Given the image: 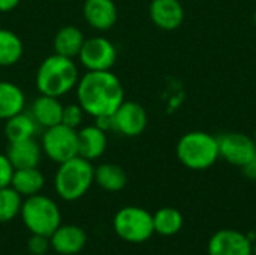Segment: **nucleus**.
Instances as JSON below:
<instances>
[{
	"instance_id": "obj_8",
	"label": "nucleus",
	"mask_w": 256,
	"mask_h": 255,
	"mask_svg": "<svg viewBox=\"0 0 256 255\" xmlns=\"http://www.w3.org/2000/svg\"><path fill=\"white\" fill-rule=\"evenodd\" d=\"M78 60L87 71H111L117 60V48L108 38H86Z\"/></svg>"
},
{
	"instance_id": "obj_23",
	"label": "nucleus",
	"mask_w": 256,
	"mask_h": 255,
	"mask_svg": "<svg viewBox=\"0 0 256 255\" xmlns=\"http://www.w3.org/2000/svg\"><path fill=\"white\" fill-rule=\"evenodd\" d=\"M24 54V44L21 38L8 29L0 27V68L16 65Z\"/></svg>"
},
{
	"instance_id": "obj_9",
	"label": "nucleus",
	"mask_w": 256,
	"mask_h": 255,
	"mask_svg": "<svg viewBox=\"0 0 256 255\" xmlns=\"http://www.w3.org/2000/svg\"><path fill=\"white\" fill-rule=\"evenodd\" d=\"M112 129L123 137H138L141 135L148 123L146 108L135 101H123L120 107L111 116Z\"/></svg>"
},
{
	"instance_id": "obj_12",
	"label": "nucleus",
	"mask_w": 256,
	"mask_h": 255,
	"mask_svg": "<svg viewBox=\"0 0 256 255\" xmlns=\"http://www.w3.org/2000/svg\"><path fill=\"white\" fill-rule=\"evenodd\" d=\"M148 15L158 29L172 32L184 21V8L180 0H152L148 5Z\"/></svg>"
},
{
	"instance_id": "obj_33",
	"label": "nucleus",
	"mask_w": 256,
	"mask_h": 255,
	"mask_svg": "<svg viewBox=\"0 0 256 255\" xmlns=\"http://www.w3.org/2000/svg\"><path fill=\"white\" fill-rule=\"evenodd\" d=\"M254 23H255V26H256V11L254 12Z\"/></svg>"
},
{
	"instance_id": "obj_7",
	"label": "nucleus",
	"mask_w": 256,
	"mask_h": 255,
	"mask_svg": "<svg viewBox=\"0 0 256 255\" xmlns=\"http://www.w3.org/2000/svg\"><path fill=\"white\" fill-rule=\"evenodd\" d=\"M40 147L51 161L62 164L78 156V132L63 123L46 128L42 134Z\"/></svg>"
},
{
	"instance_id": "obj_17",
	"label": "nucleus",
	"mask_w": 256,
	"mask_h": 255,
	"mask_svg": "<svg viewBox=\"0 0 256 255\" xmlns=\"http://www.w3.org/2000/svg\"><path fill=\"white\" fill-rule=\"evenodd\" d=\"M63 104L56 96L39 95L30 107V114L36 120V123L42 128H51L62 123L63 116Z\"/></svg>"
},
{
	"instance_id": "obj_21",
	"label": "nucleus",
	"mask_w": 256,
	"mask_h": 255,
	"mask_svg": "<svg viewBox=\"0 0 256 255\" xmlns=\"http://www.w3.org/2000/svg\"><path fill=\"white\" fill-rule=\"evenodd\" d=\"M4 135L9 143L34 138L38 131V123L30 114V111H21L8 120H4Z\"/></svg>"
},
{
	"instance_id": "obj_13",
	"label": "nucleus",
	"mask_w": 256,
	"mask_h": 255,
	"mask_svg": "<svg viewBox=\"0 0 256 255\" xmlns=\"http://www.w3.org/2000/svg\"><path fill=\"white\" fill-rule=\"evenodd\" d=\"M82 17L92 29L106 32L116 26L118 11L114 0H86L82 5Z\"/></svg>"
},
{
	"instance_id": "obj_24",
	"label": "nucleus",
	"mask_w": 256,
	"mask_h": 255,
	"mask_svg": "<svg viewBox=\"0 0 256 255\" xmlns=\"http://www.w3.org/2000/svg\"><path fill=\"white\" fill-rule=\"evenodd\" d=\"M183 224L184 218L176 207H162L153 213V228L160 236H176L183 228Z\"/></svg>"
},
{
	"instance_id": "obj_3",
	"label": "nucleus",
	"mask_w": 256,
	"mask_h": 255,
	"mask_svg": "<svg viewBox=\"0 0 256 255\" xmlns=\"http://www.w3.org/2000/svg\"><path fill=\"white\" fill-rule=\"evenodd\" d=\"M94 182V167L90 161L74 156L62 164L54 176L56 194L64 201H76L84 197Z\"/></svg>"
},
{
	"instance_id": "obj_32",
	"label": "nucleus",
	"mask_w": 256,
	"mask_h": 255,
	"mask_svg": "<svg viewBox=\"0 0 256 255\" xmlns=\"http://www.w3.org/2000/svg\"><path fill=\"white\" fill-rule=\"evenodd\" d=\"M252 255H256V240L254 242V245H252Z\"/></svg>"
},
{
	"instance_id": "obj_6",
	"label": "nucleus",
	"mask_w": 256,
	"mask_h": 255,
	"mask_svg": "<svg viewBox=\"0 0 256 255\" xmlns=\"http://www.w3.org/2000/svg\"><path fill=\"white\" fill-rule=\"evenodd\" d=\"M116 234L128 243H144L153 234V215L138 206L122 207L112 219Z\"/></svg>"
},
{
	"instance_id": "obj_1",
	"label": "nucleus",
	"mask_w": 256,
	"mask_h": 255,
	"mask_svg": "<svg viewBox=\"0 0 256 255\" xmlns=\"http://www.w3.org/2000/svg\"><path fill=\"white\" fill-rule=\"evenodd\" d=\"M78 104L92 117L112 116L124 101L120 78L111 71H87L75 87Z\"/></svg>"
},
{
	"instance_id": "obj_20",
	"label": "nucleus",
	"mask_w": 256,
	"mask_h": 255,
	"mask_svg": "<svg viewBox=\"0 0 256 255\" xmlns=\"http://www.w3.org/2000/svg\"><path fill=\"white\" fill-rule=\"evenodd\" d=\"M26 95L20 86L10 81L0 80V119L8 120L9 117L24 111Z\"/></svg>"
},
{
	"instance_id": "obj_11",
	"label": "nucleus",
	"mask_w": 256,
	"mask_h": 255,
	"mask_svg": "<svg viewBox=\"0 0 256 255\" xmlns=\"http://www.w3.org/2000/svg\"><path fill=\"white\" fill-rule=\"evenodd\" d=\"M252 245L254 242L248 237V233L224 228L210 237L207 252L208 255H252Z\"/></svg>"
},
{
	"instance_id": "obj_2",
	"label": "nucleus",
	"mask_w": 256,
	"mask_h": 255,
	"mask_svg": "<svg viewBox=\"0 0 256 255\" xmlns=\"http://www.w3.org/2000/svg\"><path fill=\"white\" fill-rule=\"evenodd\" d=\"M80 72L74 59L63 57L60 54H51L45 57L36 71V87L40 95L64 96L74 90L78 84Z\"/></svg>"
},
{
	"instance_id": "obj_27",
	"label": "nucleus",
	"mask_w": 256,
	"mask_h": 255,
	"mask_svg": "<svg viewBox=\"0 0 256 255\" xmlns=\"http://www.w3.org/2000/svg\"><path fill=\"white\" fill-rule=\"evenodd\" d=\"M51 248L50 237L40 236V234H32V237L27 242V249L32 255H45Z\"/></svg>"
},
{
	"instance_id": "obj_31",
	"label": "nucleus",
	"mask_w": 256,
	"mask_h": 255,
	"mask_svg": "<svg viewBox=\"0 0 256 255\" xmlns=\"http://www.w3.org/2000/svg\"><path fill=\"white\" fill-rule=\"evenodd\" d=\"M21 0H0V14L3 12H10L14 11Z\"/></svg>"
},
{
	"instance_id": "obj_34",
	"label": "nucleus",
	"mask_w": 256,
	"mask_h": 255,
	"mask_svg": "<svg viewBox=\"0 0 256 255\" xmlns=\"http://www.w3.org/2000/svg\"><path fill=\"white\" fill-rule=\"evenodd\" d=\"M254 140H255V144H256V128H255V132H254Z\"/></svg>"
},
{
	"instance_id": "obj_4",
	"label": "nucleus",
	"mask_w": 256,
	"mask_h": 255,
	"mask_svg": "<svg viewBox=\"0 0 256 255\" xmlns=\"http://www.w3.org/2000/svg\"><path fill=\"white\" fill-rule=\"evenodd\" d=\"M176 153L186 168L194 171L207 170L219 159L218 138L206 131H190L178 140Z\"/></svg>"
},
{
	"instance_id": "obj_15",
	"label": "nucleus",
	"mask_w": 256,
	"mask_h": 255,
	"mask_svg": "<svg viewBox=\"0 0 256 255\" xmlns=\"http://www.w3.org/2000/svg\"><path fill=\"white\" fill-rule=\"evenodd\" d=\"M76 132H78V156L92 162L105 153L108 147V137L105 131H102L96 125H90L81 128Z\"/></svg>"
},
{
	"instance_id": "obj_29",
	"label": "nucleus",
	"mask_w": 256,
	"mask_h": 255,
	"mask_svg": "<svg viewBox=\"0 0 256 255\" xmlns=\"http://www.w3.org/2000/svg\"><path fill=\"white\" fill-rule=\"evenodd\" d=\"M242 171L249 180H256V153L242 167Z\"/></svg>"
},
{
	"instance_id": "obj_19",
	"label": "nucleus",
	"mask_w": 256,
	"mask_h": 255,
	"mask_svg": "<svg viewBox=\"0 0 256 255\" xmlns=\"http://www.w3.org/2000/svg\"><path fill=\"white\" fill-rule=\"evenodd\" d=\"M45 177L38 167L14 170L10 186L24 198L39 194L44 189Z\"/></svg>"
},
{
	"instance_id": "obj_10",
	"label": "nucleus",
	"mask_w": 256,
	"mask_h": 255,
	"mask_svg": "<svg viewBox=\"0 0 256 255\" xmlns=\"http://www.w3.org/2000/svg\"><path fill=\"white\" fill-rule=\"evenodd\" d=\"M218 138L219 158L231 165L243 167L256 153V144L254 137L243 132H224Z\"/></svg>"
},
{
	"instance_id": "obj_25",
	"label": "nucleus",
	"mask_w": 256,
	"mask_h": 255,
	"mask_svg": "<svg viewBox=\"0 0 256 255\" xmlns=\"http://www.w3.org/2000/svg\"><path fill=\"white\" fill-rule=\"evenodd\" d=\"M22 206V197L9 185L0 189V224L15 219Z\"/></svg>"
},
{
	"instance_id": "obj_18",
	"label": "nucleus",
	"mask_w": 256,
	"mask_h": 255,
	"mask_svg": "<svg viewBox=\"0 0 256 255\" xmlns=\"http://www.w3.org/2000/svg\"><path fill=\"white\" fill-rule=\"evenodd\" d=\"M84 41H86V36L81 29H78L76 26H63L62 29L57 30L54 36L52 48L56 54L75 59L78 57L84 45Z\"/></svg>"
},
{
	"instance_id": "obj_16",
	"label": "nucleus",
	"mask_w": 256,
	"mask_h": 255,
	"mask_svg": "<svg viewBox=\"0 0 256 255\" xmlns=\"http://www.w3.org/2000/svg\"><path fill=\"white\" fill-rule=\"evenodd\" d=\"M42 147L34 138L9 143L6 150V156L15 170L38 167L42 159Z\"/></svg>"
},
{
	"instance_id": "obj_26",
	"label": "nucleus",
	"mask_w": 256,
	"mask_h": 255,
	"mask_svg": "<svg viewBox=\"0 0 256 255\" xmlns=\"http://www.w3.org/2000/svg\"><path fill=\"white\" fill-rule=\"evenodd\" d=\"M84 114L86 111L82 110V107L80 104H69L63 107V116H62V123L76 129L82 120H84Z\"/></svg>"
},
{
	"instance_id": "obj_22",
	"label": "nucleus",
	"mask_w": 256,
	"mask_h": 255,
	"mask_svg": "<svg viewBox=\"0 0 256 255\" xmlns=\"http://www.w3.org/2000/svg\"><path fill=\"white\" fill-rule=\"evenodd\" d=\"M94 182L104 191L118 192L128 185V174L120 165L105 162L94 168Z\"/></svg>"
},
{
	"instance_id": "obj_5",
	"label": "nucleus",
	"mask_w": 256,
	"mask_h": 255,
	"mask_svg": "<svg viewBox=\"0 0 256 255\" xmlns=\"http://www.w3.org/2000/svg\"><path fill=\"white\" fill-rule=\"evenodd\" d=\"M21 219L32 234L50 237L62 224V213L57 203L40 192L22 200Z\"/></svg>"
},
{
	"instance_id": "obj_30",
	"label": "nucleus",
	"mask_w": 256,
	"mask_h": 255,
	"mask_svg": "<svg viewBox=\"0 0 256 255\" xmlns=\"http://www.w3.org/2000/svg\"><path fill=\"white\" fill-rule=\"evenodd\" d=\"M94 125L98 128H100L102 131L108 132L110 129H112V122H111V116H99V117H94Z\"/></svg>"
},
{
	"instance_id": "obj_28",
	"label": "nucleus",
	"mask_w": 256,
	"mask_h": 255,
	"mask_svg": "<svg viewBox=\"0 0 256 255\" xmlns=\"http://www.w3.org/2000/svg\"><path fill=\"white\" fill-rule=\"evenodd\" d=\"M14 170L15 168L12 167V164L8 159L6 153H0V189L10 185Z\"/></svg>"
},
{
	"instance_id": "obj_14",
	"label": "nucleus",
	"mask_w": 256,
	"mask_h": 255,
	"mask_svg": "<svg viewBox=\"0 0 256 255\" xmlns=\"http://www.w3.org/2000/svg\"><path fill=\"white\" fill-rule=\"evenodd\" d=\"M51 248L60 255H76L80 254L87 243L86 231L74 224L58 225L54 233L50 236Z\"/></svg>"
}]
</instances>
